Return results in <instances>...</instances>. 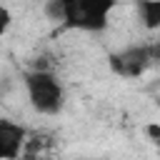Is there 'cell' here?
Listing matches in <instances>:
<instances>
[{
	"instance_id": "obj_8",
	"label": "cell",
	"mask_w": 160,
	"mask_h": 160,
	"mask_svg": "<svg viewBox=\"0 0 160 160\" xmlns=\"http://www.w3.org/2000/svg\"><path fill=\"white\" fill-rule=\"evenodd\" d=\"M8 22H10V12H8V8H5V5H0V30H5V28H8Z\"/></svg>"
},
{
	"instance_id": "obj_7",
	"label": "cell",
	"mask_w": 160,
	"mask_h": 160,
	"mask_svg": "<svg viewBox=\"0 0 160 160\" xmlns=\"http://www.w3.org/2000/svg\"><path fill=\"white\" fill-rule=\"evenodd\" d=\"M145 132H148L155 142H160V125H158V122H150V125L145 128Z\"/></svg>"
},
{
	"instance_id": "obj_5",
	"label": "cell",
	"mask_w": 160,
	"mask_h": 160,
	"mask_svg": "<svg viewBox=\"0 0 160 160\" xmlns=\"http://www.w3.org/2000/svg\"><path fill=\"white\" fill-rule=\"evenodd\" d=\"M138 12H140V20L148 30H155L160 28V0H145L138 5Z\"/></svg>"
},
{
	"instance_id": "obj_4",
	"label": "cell",
	"mask_w": 160,
	"mask_h": 160,
	"mask_svg": "<svg viewBox=\"0 0 160 160\" xmlns=\"http://www.w3.org/2000/svg\"><path fill=\"white\" fill-rule=\"evenodd\" d=\"M25 130L10 120H0V158L2 160H15L20 150L25 148Z\"/></svg>"
},
{
	"instance_id": "obj_2",
	"label": "cell",
	"mask_w": 160,
	"mask_h": 160,
	"mask_svg": "<svg viewBox=\"0 0 160 160\" xmlns=\"http://www.w3.org/2000/svg\"><path fill=\"white\" fill-rule=\"evenodd\" d=\"M115 5L108 0H65V22L62 28L78 30H102L108 25V12Z\"/></svg>"
},
{
	"instance_id": "obj_3",
	"label": "cell",
	"mask_w": 160,
	"mask_h": 160,
	"mask_svg": "<svg viewBox=\"0 0 160 160\" xmlns=\"http://www.w3.org/2000/svg\"><path fill=\"white\" fill-rule=\"evenodd\" d=\"M150 48H128L122 52H115L110 55V68L112 72L118 75H125V78H135L140 75L148 65H150Z\"/></svg>"
},
{
	"instance_id": "obj_1",
	"label": "cell",
	"mask_w": 160,
	"mask_h": 160,
	"mask_svg": "<svg viewBox=\"0 0 160 160\" xmlns=\"http://www.w3.org/2000/svg\"><path fill=\"white\" fill-rule=\"evenodd\" d=\"M25 85H28V95L30 102L38 112L42 115H55L62 108V88L55 80L52 72L48 70H32L25 75Z\"/></svg>"
},
{
	"instance_id": "obj_9",
	"label": "cell",
	"mask_w": 160,
	"mask_h": 160,
	"mask_svg": "<svg viewBox=\"0 0 160 160\" xmlns=\"http://www.w3.org/2000/svg\"><path fill=\"white\" fill-rule=\"evenodd\" d=\"M150 58L152 60H160V42L158 45H150Z\"/></svg>"
},
{
	"instance_id": "obj_6",
	"label": "cell",
	"mask_w": 160,
	"mask_h": 160,
	"mask_svg": "<svg viewBox=\"0 0 160 160\" xmlns=\"http://www.w3.org/2000/svg\"><path fill=\"white\" fill-rule=\"evenodd\" d=\"M65 0H50L48 5H45V15L50 18V20H60V22H65Z\"/></svg>"
}]
</instances>
